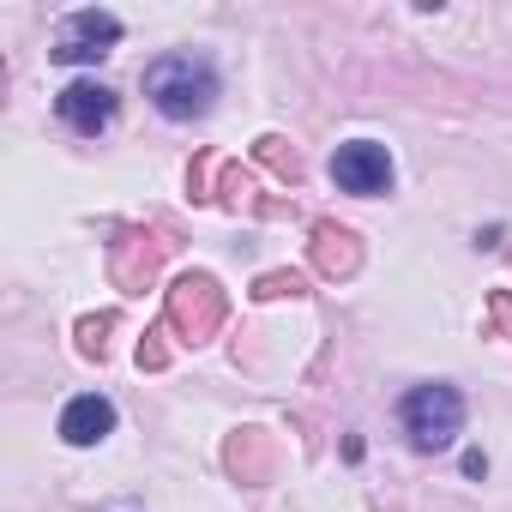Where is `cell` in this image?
Segmentation results:
<instances>
[{"instance_id":"4","label":"cell","mask_w":512,"mask_h":512,"mask_svg":"<svg viewBox=\"0 0 512 512\" xmlns=\"http://www.w3.org/2000/svg\"><path fill=\"white\" fill-rule=\"evenodd\" d=\"M326 169H332V187H338V193H356V199H374V193L392 187V151L374 145V139H350V145H338Z\"/></svg>"},{"instance_id":"5","label":"cell","mask_w":512,"mask_h":512,"mask_svg":"<svg viewBox=\"0 0 512 512\" xmlns=\"http://www.w3.org/2000/svg\"><path fill=\"white\" fill-rule=\"evenodd\" d=\"M55 115H61L73 133L97 139V133L115 121V91H109V85H97V79H73V85L55 97Z\"/></svg>"},{"instance_id":"6","label":"cell","mask_w":512,"mask_h":512,"mask_svg":"<svg viewBox=\"0 0 512 512\" xmlns=\"http://www.w3.org/2000/svg\"><path fill=\"white\" fill-rule=\"evenodd\" d=\"M115 434V404L103 398V392H85V398H73L67 410H61V440L67 446H97V440H109Z\"/></svg>"},{"instance_id":"1","label":"cell","mask_w":512,"mask_h":512,"mask_svg":"<svg viewBox=\"0 0 512 512\" xmlns=\"http://www.w3.org/2000/svg\"><path fill=\"white\" fill-rule=\"evenodd\" d=\"M145 97L169 121H199L217 103V67L205 55H187V49L181 55H163V61L145 67Z\"/></svg>"},{"instance_id":"2","label":"cell","mask_w":512,"mask_h":512,"mask_svg":"<svg viewBox=\"0 0 512 512\" xmlns=\"http://www.w3.org/2000/svg\"><path fill=\"white\" fill-rule=\"evenodd\" d=\"M398 422H404V434H410L416 452H440V446H452L464 434V392L446 386V380L416 386V392H404Z\"/></svg>"},{"instance_id":"3","label":"cell","mask_w":512,"mask_h":512,"mask_svg":"<svg viewBox=\"0 0 512 512\" xmlns=\"http://www.w3.org/2000/svg\"><path fill=\"white\" fill-rule=\"evenodd\" d=\"M115 43H121V19H115V13L85 7V13H67V25H61V37H55L49 61H61V67H97Z\"/></svg>"}]
</instances>
